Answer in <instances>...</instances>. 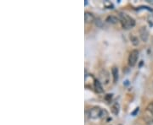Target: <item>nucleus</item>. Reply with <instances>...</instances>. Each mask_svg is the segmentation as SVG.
I'll list each match as a JSON object with an SVG mask.
<instances>
[{
  "label": "nucleus",
  "instance_id": "nucleus-1",
  "mask_svg": "<svg viewBox=\"0 0 153 125\" xmlns=\"http://www.w3.org/2000/svg\"><path fill=\"white\" fill-rule=\"evenodd\" d=\"M118 19H119V22L121 23L123 29L128 30V29H131L135 26V20L131 16H129L128 15H127L125 13L120 12L118 15Z\"/></svg>",
  "mask_w": 153,
  "mask_h": 125
},
{
  "label": "nucleus",
  "instance_id": "nucleus-2",
  "mask_svg": "<svg viewBox=\"0 0 153 125\" xmlns=\"http://www.w3.org/2000/svg\"><path fill=\"white\" fill-rule=\"evenodd\" d=\"M139 51L134 49V50H132L130 52V53L128 55V65L130 67H134L135 66V64H137V61L139 59Z\"/></svg>",
  "mask_w": 153,
  "mask_h": 125
},
{
  "label": "nucleus",
  "instance_id": "nucleus-3",
  "mask_svg": "<svg viewBox=\"0 0 153 125\" xmlns=\"http://www.w3.org/2000/svg\"><path fill=\"white\" fill-rule=\"evenodd\" d=\"M101 113H102V110L98 107H94L91 109H89L88 111V117L92 119H96L98 118H100L101 116Z\"/></svg>",
  "mask_w": 153,
  "mask_h": 125
},
{
  "label": "nucleus",
  "instance_id": "nucleus-4",
  "mask_svg": "<svg viewBox=\"0 0 153 125\" xmlns=\"http://www.w3.org/2000/svg\"><path fill=\"white\" fill-rule=\"evenodd\" d=\"M99 80L100 81L101 84L107 85L110 81V75L109 73L105 69H102L100 73V77H99Z\"/></svg>",
  "mask_w": 153,
  "mask_h": 125
},
{
  "label": "nucleus",
  "instance_id": "nucleus-5",
  "mask_svg": "<svg viewBox=\"0 0 153 125\" xmlns=\"http://www.w3.org/2000/svg\"><path fill=\"white\" fill-rule=\"evenodd\" d=\"M140 32V37L144 42H146L149 38V31H148L147 28L146 26H142L139 31Z\"/></svg>",
  "mask_w": 153,
  "mask_h": 125
},
{
  "label": "nucleus",
  "instance_id": "nucleus-6",
  "mask_svg": "<svg viewBox=\"0 0 153 125\" xmlns=\"http://www.w3.org/2000/svg\"><path fill=\"white\" fill-rule=\"evenodd\" d=\"M94 89H95V91L99 93V94L104 92V89H103V86H102V84L97 79L94 80Z\"/></svg>",
  "mask_w": 153,
  "mask_h": 125
},
{
  "label": "nucleus",
  "instance_id": "nucleus-7",
  "mask_svg": "<svg viewBox=\"0 0 153 125\" xmlns=\"http://www.w3.org/2000/svg\"><path fill=\"white\" fill-rule=\"evenodd\" d=\"M84 20H85V23H93L94 21H95V17H94V15L92 13L85 12V14H84Z\"/></svg>",
  "mask_w": 153,
  "mask_h": 125
},
{
  "label": "nucleus",
  "instance_id": "nucleus-8",
  "mask_svg": "<svg viewBox=\"0 0 153 125\" xmlns=\"http://www.w3.org/2000/svg\"><path fill=\"white\" fill-rule=\"evenodd\" d=\"M111 74H112V78H113V82L117 83L119 78V70L117 67H113L111 69Z\"/></svg>",
  "mask_w": 153,
  "mask_h": 125
},
{
  "label": "nucleus",
  "instance_id": "nucleus-9",
  "mask_svg": "<svg viewBox=\"0 0 153 125\" xmlns=\"http://www.w3.org/2000/svg\"><path fill=\"white\" fill-rule=\"evenodd\" d=\"M119 112H120V105L118 102H114L111 106V113L116 116L119 114Z\"/></svg>",
  "mask_w": 153,
  "mask_h": 125
},
{
  "label": "nucleus",
  "instance_id": "nucleus-10",
  "mask_svg": "<svg viewBox=\"0 0 153 125\" xmlns=\"http://www.w3.org/2000/svg\"><path fill=\"white\" fill-rule=\"evenodd\" d=\"M105 21L107 23H110V24H117V22L119 21V19L117 17L114 16V15H109V16L106 18Z\"/></svg>",
  "mask_w": 153,
  "mask_h": 125
},
{
  "label": "nucleus",
  "instance_id": "nucleus-11",
  "mask_svg": "<svg viewBox=\"0 0 153 125\" xmlns=\"http://www.w3.org/2000/svg\"><path fill=\"white\" fill-rule=\"evenodd\" d=\"M130 40H131V42L134 46L139 45V39H138L137 37L134 36V35H131V36H130Z\"/></svg>",
  "mask_w": 153,
  "mask_h": 125
},
{
  "label": "nucleus",
  "instance_id": "nucleus-12",
  "mask_svg": "<svg viewBox=\"0 0 153 125\" xmlns=\"http://www.w3.org/2000/svg\"><path fill=\"white\" fill-rule=\"evenodd\" d=\"M104 6L105 8H107V9H113L114 8V6L112 4V3L111 2H110L108 0H105L104 1Z\"/></svg>",
  "mask_w": 153,
  "mask_h": 125
},
{
  "label": "nucleus",
  "instance_id": "nucleus-13",
  "mask_svg": "<svg viewBox=\"0 0 153 125\" xmlns=\"http://www.w3.org/2000/svg\"><path fill=\"white\" fill-rule=\"evenodd\" d=\"M147 21L151 26H153V14L150 15L147 18Z\"/></svg>",
  "mask_w": 153,
  "mask_h": 125
},
{
  "label": "nucleus",
  "instance_id": "nucleus-14",
  "mask_svg": "<svg viewBox=\"0 0 153 125\" xmlns=\"http://www.w3.org/2000/svg\"><path fill=\"white\" fill-rule=\"evenodd\" d=\"M147 111L153 116V103H150L148 105Z\"/></svg>",
  "mask_w": 153,
  "mask_h": 125
},
{
  "label": "nucleus",
  "instance_id": "nucleus-15",
  "mask_svg": "<svg viewBox=\"0 0 153 125\" xmlns=\"http://www.w3.org/2000/svg\"><path fill=\"white\" fill-rule=\"evenodd\" d=\"M95 24H96V26H99V27H101L102 26V21L100 20V19H95Z\"/></svg>",
  "mask_w": 153,
  "mask_h": 125
},
{
  "label": "nucleus",
  "instance_id": "nucleus-16",
  "mask_svg": "<svg viewBox=\"0 0 153 125\" xmlns=\"http://www.w3.org/2000/svg\"><path fill=\"white\" fill-rule=\"evenodd\" d=\"M139 111H140V108H139V107H136V108H135V110H134V112H133V113H131L132 116H135V115H136L137 113H139Z\"/></svg>",
  "mask_w": 153,
  "mask_h": 125
},
{
  "label": "nucleus",
  "instance_id": "nucleus-17",
  "mask_svg": "<svg viewBox=\"0 0 153 125\" xmlns=\"http://www.w3.org/2000/svg\"><path fill=\"white\" fill-rule=\"evenodd\" d=\"M111 97H112V95H110V94H108V95H106L105 99H106V100H108V99H111Z\"/></svg>",
  "mask_w": 153,
  "mask_h": 125
},
{
  "label": "nucleus",
  "instance_id": "nucleus-18",
  "mask_svg": "<svg viewBox=\"0 0 153 125\" xmlns=\"http://www.w3.org/2000/svg\"><path fill=\"white\" fill-rule=\"evenodd\" d=\"M147 125H153V120H150V121H148Z\"/></svg>",
  "mask_w": 153,
  "mask_h": 125
},
{
  "label": "nucleus",
  "instance_id": "nucleus-19",
  "mask_svg": "<svg viewBox=\"0 0 153 125\" xmlns=\"http://www.w3.org/2000/svg\"><path fill=\"white\" fill-rule=\"evenodd\" d=\"M148 3H150V4H153V0H147Z\"/></svg>",
  "mask_w": 153,
  "mask_h": 125
},
{
  "label": "nucleus",
  "instance_id": "nucleus-20",
  "mask_svg": "<svg viewBox=\"0 0 153 125\" xmlns=\"http://www.w3.org/2000/svg\"><path fill=\"white\" fill-rule=\"evenodd\" d=\"M119 125H122V124H119Z\"/></svg>",
  "mask_w": 153,
  "mask_h": 125
}]
</instances>
